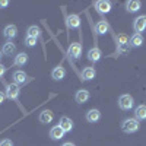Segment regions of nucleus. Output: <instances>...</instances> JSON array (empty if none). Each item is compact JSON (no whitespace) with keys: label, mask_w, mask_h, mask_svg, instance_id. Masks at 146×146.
<instances>
[{"label":"nucleus","mask_w":146,"mask_h":146,"mask_svg":"<svg viewBox=\"0 0 146 146\" xmlns=\"http://www.w3.org/2000/svg\"><path fill=\"white\" fill-rule=\"evenodd\" d=\"M95 9L100 12V13H108L111 10V3L105 2V0H100V2L95 3Z\"/></svg>","instance_id":"obj_6"},{"label":"nucleus","mask_w":146,"mask_h":146,"mask_svg":"<svg viewBox=\"0 0 146 146\" xmlns=\"http://www.w3.org/2000/svg\"><path fill=\"white\" fill-rule=\"evenodd\" d=\"M25 44H27L28 47H34V45L36 44V38H32V36H27V38H25Z\"/></svg>","instance_id":"obj_27"},{"label":"nucleus","mask_w":146,"mask_h":146,"mask_svg":"<svg viewBox=\"0 0 146 146\" xmlns=\"http://www.w3.org/2000/svg\"><path fill=\"white\" fill-rule=\"evenodd\" d=\"M13 83H16V85H23L27 80H28V78H27V75H25V72H22V70H16L15 73H13Z\"/></svg>","instance_id":"obj_10"},{"label":"nucleus","mask_w":146,"mask_h":146,"mask_svg":"<svg viewBox=\"0 0 146 146\" xmlns=\"http://www.w3.org/2000/svg\"><path fill=\"white\" fill-rule=\"evenodd\" d=\"M133 96L131 95H129V94H124V95H121L120 98H118V107L121 108V110H130L131 107H133Z\"/></svg>","instance_id":"obj_3"},{"label":"nucleus","mask_w":146,"mask_h":146,"mask_svg":"<svg viewBox=\"0 0 146 146\" xmlns=\"http://www.w3.org/2000/svg\"><path fill=\"white\" fill-rule=\"evenodd\" d=\"M63 136H64V131L62 130V127H60V126H54V127L50 130V137L54 139V140L63 139Z\"/></svg>","instance_id":"obj_13"},{"label":"nucleus","mask_w":146,"mask_h":146,"mask_svg":"<svg viewBox=\"0 0 146 146\" xmlns=\"http://www.w3.org/2000/svg\"><path fill=\"white\" fill-rule=\"evenodd\" d=\"M62 146H75V143H70V142H66V143H63Z\"/></svg>","instance_id":"obj_32"},{"label":"nucleus","mask_w":146,"mask_h":146,"mask_svg":"<svg viewBox=\"0 0 146 146\" xmlns=\"http://www.w3.org/2000/svg\"><path fill=\"white\" fill-rule=\"evenodd\" d=\"M95 32L98 34V35H104L108 32V23L105 21H100L98 23H96V27H95Z\"/></svg>","instance_id":"obj_18"},{"label":"nucleus","mask_w":146,"mask_h":146,"mask_svg":"<svg viewBox=\"0 0 146 146\" xmlns=\"http://www.w3.org/2000/svg\"><path fill=\"white\" fill-rule=\"evenodd\" d=\"M3 35L6 36L7 40L15 38V36L18 35V28H16L15 25H7V27L3 29Z\"/></svg>","instance_id":"obj_11"},{"label":"nucleus","mask_w":146,"mask_h":146,"mask_svg":"<svg viewBox=\"0 0 146 146\" xmlns=\"http://www.w3.org/2000/svg\"><path fill=\"white\" fill-rule=\"evenodd\" d=\"M101 56H102V53H101V50L100 48H96V47H94V48H91V50L88 51V58L91 60V62H98V60L101 58Z\"/></svg>","instance_id":"obj_14"},{"label":"nucleus","mask_w":146,"mask_h":146,"mask_svg":"<svg viewBox=\"0 0 146 146\" xmlns=\"http://www.w3.org/2000/svg\"><path fill=\"white\" fill-rule=\"evenodd\" d=\"M121 130L124 133H135L139 130V120L136 118H126L121 123Z\"/></svg>","instance_id":"obj_1"},{"label":"nucleus","mask_w":146,"mask_h":146,"mask_svg":"<svg viewBox=\"0 0 146 146\" xmlns=\"http://www.w3.org/2000/svg\"><path fill=\"white\" fill-rule=\"evenodd\" d=\"M27 62H28V54H25V53H19L16 57H15V66H23V64H27Z\"/></svg>","instance_id":"obj_23"},{"label":"nucleus","mask_w":146,"mask_h":146,"mask_svg":"<svg viewBox=\"0 0 146 146\" xmlns=\"http://www.w3.org/2000/svg\"><path fill=\"white\" fill-rule=\"evenodd\" d=\"M133 28H135L136 34H140L146 29V16H139L136 18L135 23H133Z\"/></svg>","instance_id":"obj_5"},{"label":"nucleus","mask_w":146,"mask_h":146,"mask_svg":"<svg viewBox=\"0 0 146 146\" xmlns=\"http://www.w3.org/2000/svg\"><path fill=\"white\" fill-rule=\"evenodd\" d=\"M0 146H13V143H12L9 139H5V140L0 142Z\"/></svg>","instance_id":"obj_28"},{"label":"nucleus","mask_w":146,"mask_h":146,"mask_svg":"<svg viewBox=\"0 0 146 146\" xmlns=\"http://www.w3.org/2000/svg\"><path fill=\"white\" fill-rule=\"evenodd\" d=\"M58 126L62 127V130L66 133V131H70V130L73 129V121H72L69 117H62V118H60Z\"/></svg>","instance_id":"obj_9"},{"label":"nucleus","mask_w":146,"mask_h":146,"mask_svg":"<svg viewBox=\"0 0 146 146\" xmlns=\"http://www.w3.org/2000/svg\"><path fill=\"white\" fill-rule=\"evenodd\" d=\"M6 6H9L7 0H0V7H6Z\"/></svg>","instance_id":"obj_29"},{"label":"nucleus","mask_w":146,"mask_h":146,"mask_svg":"<svg viewBox=\"0 0 146 146\" xmlns=\"http://www.w3.org/2000/svg\"><path fill=\"white\" fill-rule=\"evenodd\" d=\"M21 94V88H19V85L16 83H9L7 86H6V98L9 100H18V96Z\"/></svg>","instance_id":"obj_2"},{"label":"nucleus","mask_w":146,"mask_h":146,"mask_svg":"<svg viewBox=\"0 0 146 146\" xmlns=\"http://www.w3.org/2000/svg\"><path fill=\"white\" fill-rule=\"evenodd\" d=\"M130 47H140L143 44V36L142 34H135V35H131V38H130Z\"/></svg>","instance_id":"obj_20"},{"label":"nucleus","mask_w":146,"mask_h":146,"mask_svg":"<svg viewBox=\"0 0 146 146\" xmlns=\"http://www.w3.org/2000/svg\"><path fill=\"white\" fill-rule=\"evenodd\" d=\"M129 48H130L129 44H118V45H117V51H118V53H127Z\"/></svg>","instance_id":"obj_25"},{"label":"nucleus","mask_w":146,"mask_h":146,"mask_svg":"<svg viewBox=\"0 0 146 146\" xmlns=\"http://www.w3.org/2000/svg\"><path fill=\"white\" fill-rule=\"evenodd\" d=\"M100 118H101V111H100V110L92 108V110H89L88 114H86V120L89 121V123H96Z\"/></svg>","instance_id":"obj_8"},{"label":"nucleus","mask_w":146,"mask_h":146,"mask_svg":"<svg viewBox=\"0 0 146 146\" xmlns=\"http://www.w3.org/2000/svg\"><path fill=\"white\" fill-rule=\"evenodd\" d=\"M53 113L50 111V110H45V111H42L41 114H40V121L42 124H48V123H51L53 121Z\"/></svg>","instance_id":"obj_17"},{"label":"nucleus","mask_w":146,"mask_h":146,"mask_svg":"<svg viewBox=\"0 0 146 146\" xmlns=\"http://www.w3.org/2000/svg\"><path fill=\"white\" fill-rule=\"evenodd\" d=\"M140 2H137V0H130V2H127L126 3V7H127V10L130 12V13H135V12H137L139 9H140Z\"/></svg>","instance_id":"obj_21"},{"label":"nucleus","mask_w":146,"mask_h":146,"mask_svg":"<svg viewBox=\"0 0 146 146\" xmlns=\"http://www.w3.org/2000/svg\"><path fill=\"white\" fill-rule=\"evenodd\" d=\"M95 70H94V67H85L83 70H82V79L83 80H91V79H94L95 78Z\"/></svg>","instance_id":"obj_19"},{"label":"nucleus","mask_w":146,"mask_h":146,"mask_svg":"<svg viewBox=\"0 0 146 146\" xmlns=\"http://www.w3.org/2000/svg\"><path fill=\"white\" fill-rule=\"evenodd\" d=\"M0 60H2V53H0Z\"/></svg>","instance_id":"obj_33"},{"label":"nucleus","mask_w":146,"mask_h":146,"mask_svg":"<svg viewBox=\"0 0 146 146\" xmlns=\"http://www.w3.org/2000/svg\"><path fill=\"white\" fill-rule=\"evenodd\" d=\"M5 98H6V95H5L3 92H0V104H2V102L5 101Z\"/></svg>","instance_id":"obj_31"},{"label":"nucleus","mask_w":146,"mask_h":146,"mask_svg":"<svg viewBox=\"0 0 146 146\" xmlns=\"http://www.w3.org/2000/svg\"><path fill=\"white\" fill-rule=\"evenodd\" d=\"M82 54V45L79 42H72L69 47V56L73 58H79Z\"/></svg>","instance_id":"obj_4"},{"label":"nucleus","mask_w":146,"mask_h":146,"mask_svg":"<svg viewBox=\"0 0 146 146\" xmlns=\"http://www.w3.org/2000/svg\"><path fill=\"white\" fill-rule=\"evenodd\" d=\"M66 22H67L69 28H79L80 27V19H79L78 15H69Z\"/></svg>","instance_id":"obj_16"},{"label":"nucleus","mask_w":146,"mask_h":146,"mask_svg":"<svg viewBox=\"0 0 146 146\" xmlns=\"http://www.w3.org/2000/svg\"><path fill=\"white\" fill-rule=\"evenodd\" d=\"M5 72H6V67H5L3 64H0V78L5 75Z\"/></svg>","instance_id":"obj_30"},{"label":"nucleus","mask_w":146,"mask_h":146,"mask_svg":"<svg viewBox=\"0 0 146 146\" xmlns=\"http://www.w3.org/2000/svg\"><path fill=\"white\" fill-rule=\"evenodd\" d=\"M75 98H76V102H79V104H85V102L89 100V92H88L86 89H80V91L76 92Z\"/></svg>","instance_id":"obj_12"},{"label":"nucleus","mask_w":146,"mask_h":146,"mask_svg":"<svg viewBox=\"0 0 146 146\" xmlns=\"http://www.w3.org/2000/svg\"><path fill=\"white\" fill-rule=\"evenodd\" d=\"M16 53V45L12 42V41H7L5 45H3V50H2V54H6V56H13Z\"/></svg>","instance_id":"obj_15"},{"label":"nucleus","mask_w":146,"mask_h":146,"mask_svg":"<svg viewBox=\"0 0 146 146\" xmlns=\"http://www.w3.org/2000/svg\"><path fill=\"white\" fill-rule=\"evenodd\" d=\"M118 44H129V38H127L126 35H123V34L118 35V36H117V45H118Z\"/></svg>","instance_id":"obj_26"},{"label":"nucleus","mask_w":146,"mask_h":146,"mask_svg":"<svg viewBox=\"0 0 146 146\" xmlns=\"http://www.w3.org/2000/svg\"><path fill=\"white\" fill-rule=\"evenodd\" d=\"M135 115H136V120H146V105H139L136 110H135Z\"/></svg>","instance_id":"obj_22"},{"label":"nucleus","mask_w":146,"mask_h":146,"mask_svg":"<svg viewBox=\"0 0 146 146\" xmlns=\"http://www.w3.org/2000/svg\"><path fill=\"white\" fill-rule=\"evenodd\" d=\"M40 35H41V29H40L38 27L32 25V27H29V28H28V35H27V36H32V38H38Z\"/></svg>","instance_id":"obj_24"},{"label":"nucleus","mask_w":146,"mask_h":146,"mask_svg":"<svg viewBox=\"0 0 146 146\" xmlns=\"http://www.w3.org/2000/svg\"><path fill=\"white\" fill-rule=\"evenodd\" d=\"M51 76H53L54 80H62V79H64V76H66V69H64L63 66L54 67L53 72H51Z\"/></svg>","instance_id":"obj_7"}]
</instances>
